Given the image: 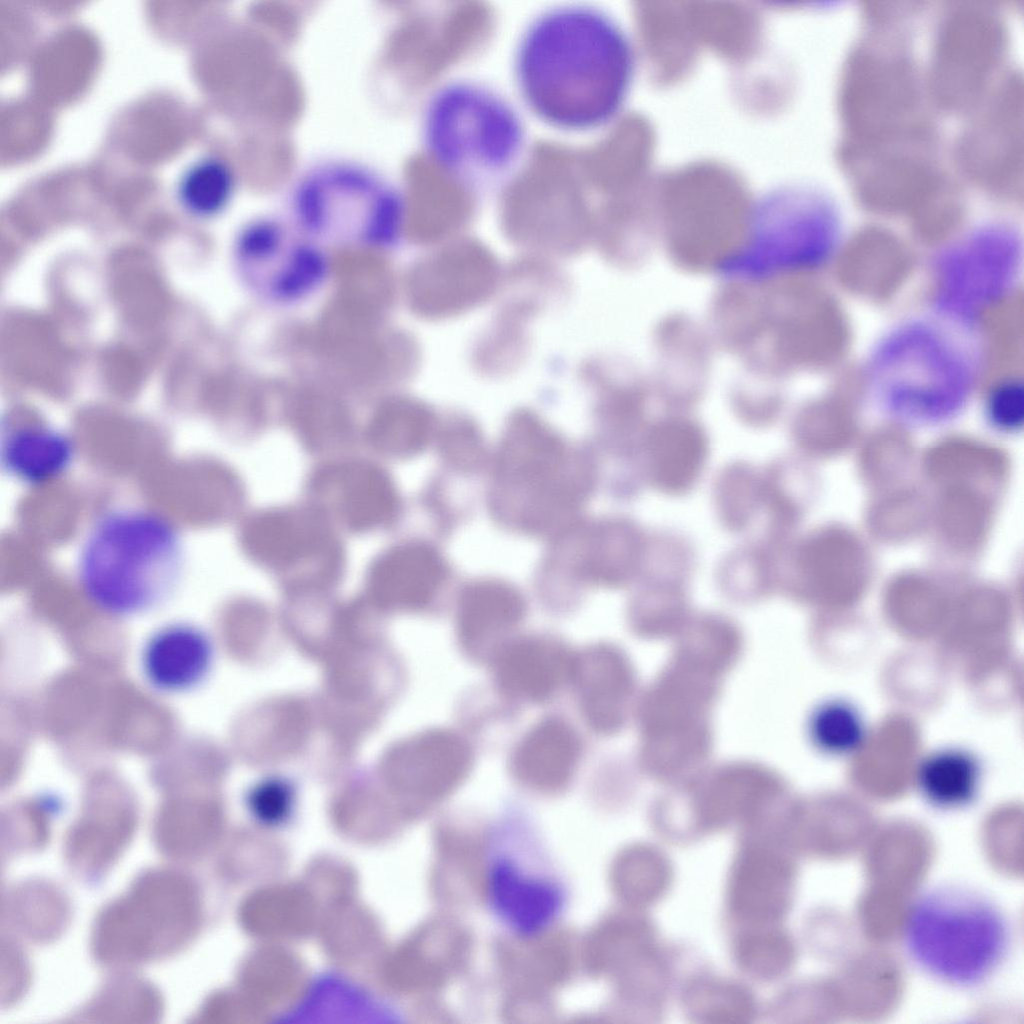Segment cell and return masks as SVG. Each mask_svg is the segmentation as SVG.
I'll use <instances>...</instances> for the list:
<instances>
[{
  "mask_svg": "<svg viewBox=\"0 0 1024 1024\" xmlns=\"http://www.w3.org/2000/svg\"><path fill=\"white\" fill-rule=\"evenodd\" d=\"M636 72L632 40L607 10L586 2L546 7L522 28L512 78L522 107L554 131L602 129L622 112Z\"/></svg>",
  "mask_w": 1024,
  "mask_h": 1024,
  "instance_id": "6da1fadb",
  "label": "cell"
},
{
  "mask_svg": "<svg viewBox=\"0 0 1024 1024\" xmlns=\"http://www.w3.org/2000/svg\"><path fill=\"white\" fill-rule=\"evenodd\" d=\"M186 549L176 526L146 508L122 507L99 516L76 558L83 596L99 612L117 619L159 610L178 592Z\"/></svg>",
  "mask_w": 1024,
  "mask_h": 1024,
  "instance_id": "7a4b0ae2",
  "label": "cell"
},
{
  "mask_svg": "<svg viewBox=\"0 0 1024 1024\" xmlns=\"http://www.w3.org/2000/svg\"><path fill=\"white\" fill-rule=\"evenodd\" d=\"M420 136L429 160L473 192L504 184L528 149L519 106L496 86L473 77L448 79L430 92Z\"/></svg>",
  "mask_w": 1024,
  "mask_h": 1024,
  "instance_id": "3957f363",
  "label": "cell"
},
{
  "mask_svg": "<svg viewBox=\"0 0 1024 1024\" xmlns=\"http://www.w3.org/2000/svg\"><path fill=\"white\" fill-rule=\"evenodd\" d=\"M903 945L912 964L945 986L989 983L1007 963L1015 930L1005 907L972 884L944 881L922 891L908 909Z\"/></svg>",
  "mask_w": 1024,
  "mask_h": 1024,
  "instance_id": "277c9868",
  "label": "cell"
},
{
  "mask_svg": "<svg viewBox=\"0 0 1024 1024\" xmlns=\"http://www.w3.org/2000/svg\"><path fill=\"white\" fill-rule=\"evenodd\" d=\"M897 325L874 348L866 384L890 415L909 423L954 416L978 378V361L963 335L970 331L936 316Z\"/></svg>",
  "mask_w": 1024,
  "mask_h": 1024,
  "instance_id": "5b68a950",
  "label": "cell"
},
{
  "mask_svg": "<svg viewBox=\"0 0 1024 1024\" xmlns=\"http://www.w3.org/2000/svg\"><path fill=\"white\" fill-rule=\"evenodd\" d=\"M594 457L571 453L539 416L514 413L493 469L495 513L527 533H560L597 481Z\"/></svg>",
  "mask_w": 1024,
  "mask_h": 1024,
  "instance_id": "8992f818",
  "label": "cell"
},
{
  "mask_svg": "<svg viewBox=\"0 0 1024 1024\" xmlns=\"http://www.w3.org/2000/svg\"><path fill=\"white\" fill-rule=\"evenodd\" d=\"M290 221L321 244L387 250L402 238L408 221L404 193L364 163L329 159L307 168L289 196Z\"/></svg>",
  "mask_w": 1024,
  "mask_h": 1024,
  "instance_id": "52a82bcc",
  "label": "cell"
},
{
  "mask_svg": "<svg viewBox=\"0 0 1024 1024\" xmlns=\"http://www.w3.org/2000/svg\"><path fill=\"white\" fill-rule=\"evenodd\" d=\"M1022 267V236L1013 225L995 221L971 228L934 259L935 316L972 330L986 310L1013 293Z\"/></svg>",
  "mask_w": 1024,
  "mask_h": 1024,
  "instance_id": "ba28073f",
  "label": "cell"
},
{
  "mask_svg": "<svg viewBox=\"0 0 1024 1024\" xmlns=\"http://www.w3.org/2000/svg\"><path fill=\"white\" fill-rule=\"evenodd\" d=\"M233 262L244 287L271 306L289 307L311 298L327 283V249L290 220L259 216L246 222L233 244Z\"/></svg>",
  "mask_w": 1024,
  "mask_h": 1024,
  "instance_id": "9c48e42d",
  "label": "cell"
},
{
  "mask_svg": "<svg viewBox=\"0 0 1024 1024\" xmlns=\"http://www.w3.org/2000/svg\"><path fill=\"white\" fill-rule=\"evenodd\" d=\"M188 885L173 877H151L103 917L99 944L105 955L141 958L163 953L188 936Z\"/></svg>",
  "mask_w": 1024,
  "mask_h": 1024,
  "instance_id": "30bf717a",
  "label": "cell"
},
{
  "mask_svg": "<svg viewBox=\"0 0 1024 1024\" xmlns=\"http://www.w3.org/2000/svg\"><path fill=\"white\" fill-rule=\"evenodd\" d=\"M485 890L497 921L522 939L549 930L566 902L560 880L516 848L499 846L492 850L485 868Z\"/></svg>",
  "mask_w": 1024,
  "mask_h": 1024,
  "instance_id": "8fae6325",
  "label": "cell"
},
{
  "mask_svg": "<svg viewBox=\"0 0 1024 1024\" xmlns=\"http://www.w3.org/2000/svg\"><path fill=\"white\" fill-rule=\"evenodd\" d=\"M500 282V266L489 248L477 241L453 239L423 266L421 308L433 318L450 319L484 303Z\"/></svg>",
  "mask_w": 1024,
  "mask_h": 1024,
  "instance_id": "7c38bea8",
  "label": "cell"
},
{
  "mask_svg": "<svg viewBox=\"0 0 1024 1024\" xmlns=\"http://www.w3.org/2000/svg\"><path fill=\"white\" fill-rule=\"evenodd\" d=\"M215 660V642L206 629L188 620H172L145 637L139 648L138 668L153 692L174 697L204 685Z\"/></svg>",
  "mask_w": 1024,
  "mask_h": 1024,
  "instance_id": "4fadbf2b",
  "label": "cell"
},
{
  "mask_svg": "<svg viewBox=\"0 0 1024 1024\" xmlns=\"http://www.w3.org/2000/svg\"><path fill=\"white\" fill-rule=\"evenodd\" d=\"M648 531L635 519L612 515L569 529V571L578 580L606 588L635 584Z\"/></svg>",
  "mask_w": 1024,
  "mask_h": 1024,
  "instance_id": "5bb4252c",
  "label": "cell"
},
{
  "mask_svg": "<svg viewBox=\"0 0 1024 1024\" xmlns=\"http://www.w3.org/2000/svg\"><path fill=\"white\" fill-rule=\"evenodd\" d=\"M710 455L706 430L697 421L669 416L648 424L639 451L646 486L669 497L690 494Z\"/></svg>",
  "mask_w": 1024,
  "mask_h": 1024,
  "instance_id": "9a60e30c",
  "label": "cell"
},
{
  "mask_svg": "<svg viewBox=\"0 0 1024 1024\" xmlns=\"http://www.w3.org/2000/svg\"><path fill=\"white\" fill-rule=\"evenodd\" d=\"M575 652L542 636L510 639L492 658L494 679L507 698L544 703L570 683Z\"/></svg>",
  "mask_w": 1024,
  "mask_h": 1024,
  "instance_id": "2e32d148",
  "label": "cell"
},
{
  "mask_svg": "<svg viewBox=\"0 0 1024 1024\" xmlns=\"http://www.w3.org/2000/svg\"><path fill=\"white\" fill-rule=\"evenodd\" d=\"M525 614V599L511 584L494 579L472 582L458 598L459 644L470 658L491 661Z\"/></svg>",
  "mask_w": 1024,
  "mask_h": 1024,
  "instance_id": "e0dca14e",
  "label": "cell"
},
{
  "mask_svg": "<svg viewBox=\"0 0 1024 1024\" xmlns=\"http://www.w3.org/2000/svg\"><path fill=\"white\" fill-rule=\"evenodd\" d=\"M581 752L580 738L563 718L547 716L519 740L511 758L513 775L543 791L565 787L574 776Z\"/></svg>",
  "mask_w": 1024,
  "mask_h": 1024,
  "instance_id": "ac0fdd59",
  "label": "cell"
},
{
  "mask_svg": "<svg viewBox=\"0 0 1024 1024\" xmlns=\"http://www.w3.org/2000/svg\"><path fill=\"white\" fill-rule=\"evenodd\" d=\"M75 457L72 438L46 424L18 425L2 435V470L24 485L39 486L59 478L70 469Z\"/></svg>",
  "mask_w": 1024,
  "mask_h": 1024,
  "instance_id": "d6986e66",
  "label": "cell"
},
{
  "mask_svg": "<svg viewBox=\"0 0 1024 1024\" xmlns=\"http://www.w3.org/2000/svg\"><path fill=\"white\" fill-rule=\"evenodd\" d=\"M733 867L729 904L742 920L770 923L776 919L783 893L781 862L767 840L747 839Z\"/></svg>",
  "mask_w": 1024,
  "mask_h": 1024,
  "instance_id": "ffe728a7",
  "label": "cell"
},
{
  "mask_svg": "<svg viewBox=\"0 0 1024 1024\" xmlns=\"http://www.w3.org/2000/svg\"><path fill=\"white\" fill-rule=\"evenodd\" d=\"M916 781L921 795L931 806L958 810L976 799L981 767L968 751L945 748L931 753L921 762Z\"/></svg>",
  "mask_w": 1024,
  "mask_h": 1024,
  "instance_id": "44dd1931",
  "label": "cell"
},
{
  "mask_svg": "<svg viewBox=\"0 0 1024 1024\" xmlns=\"http://www.w3.org/2000/svg\"><path fill=\"white\" fill-rule=\"evenodd\" d=\"M711 499L725 531L734 535L748 532L764 512L761 467L746 460L726 463L713 479Z\"/></svg>",
  "mask_w": 1024,
  "mask_h": 1024,
  "instance_id": "7402d4cb",
  "label": "cell"
},
{
  "mask_svg": "<svg viewBox=\"0 0 1024 1024\" xmlns=\"http://www.w3.org/2000/svg\"><path fill=\"white\" fill-rule=\"evenodd\" d=\"M783 544L760 536L728 551L717 563L715 580L729 596H765L778 587V557Z\"/></svg>",
  "mask_w": 1024,
  "mask_h": 1024,
  "instance_id": "603a6c76",
  "label": "cell"
},
{
  "mask_svg": "<svg viewBox=\"0 0 1024 1024\" xmlns=\"http://www.w3.org/2000/svg\"><path fill=\"white\" fill-rule=\"evenodd\" d=\"M532 316L519 306L504 304L475 347L474 360L480 371L502 375L521 363L528 346L526 322Z\"/></svg>",
  "mask_w": 1024,
  "mask_h": 1024,
  "instance_id": "cb8c5ba5",
  "label": "cell"
},
{
  "mask_svg": "<svg viewBox=\"0 0 1024 1024\" xmlns=\"http://www.w3.org/2000/svg\"><path fill=\"white\" fill-rule=\"evenodd\" d=\"M235 190L236 176L232 167L218 157H206L186 170L178 194L188 212L210 218L225 210Z\"/></svg>",
  "mask_w": 1024,
  "mask_h": 1024,
  "instance_id": "d4e9b609",
  "label": "cell"
},
{
  "mask_svg": "<svg viewBox=\"0 0 1024 1024\" xmlns=\"http://www.w3.org/2000/svg\"><path fill=\"white\" fill-rule=\"evenodd\" d=\"M696 567L697 551L688 537L672 529H655L648 531L637 581L659 579L689 584Z\"/></svg>",
  "mask_w": 1024,
  "mask_h": 1024,
  "instance_id": "484cf974",
  "label": "cell"
},
{
  "mask_svg": "<svg viewBox=\"0 0 1024 1024\" xmlns=\"http://www.w3.org/2000/svg\"><path fill=\"white\" fill-rule=\"evenodd\" d=\"M809 731L814 744L831 755L856 750L864 740L865 725L859 710L845 700H829L813 713Z\"/></svg>",
  "mask_w": 1024,
  "mask_h": 1024,
  "instance_id": "4316f807",
  "label": "cell"
},
{
  "mask_svg": "<svg viewBox=\"0 0 1024 1024\" xmlns=\"http://www.w3.org/2000/svg\"><path fill=\"white\" fill-rule=\"evenodd\" d=\"M295 782L284 774L272 773L257 780L247 792L251 811L267 821H278L289 815L296 799Z\"/></svg>",
  "mask_w": 1024,
  "mask_h": 1024,
  "instance_id": "83f0119b",
  "label": "cell"
},
{
  "mask_svg": "<svg viewBox=\"0 0 1024 1024\" xmlns=\"http://www.w3.org/2000/svg\"><path fill=\"white\" fill-rule=\"evenodd\" d=\"M442 444L444 456L455 467L468 470L482 460L483 447L477 428L461 416H453L444 424Z\"/></svg>",
  "mask_w": 1024,
  "mask_h": 1024,
  "instance_id": "f1b7e54d",
  "label": "cell"
},
{
  "mask_svg": "<svg viewBox=\"0 0 1024 1024\" xmlns=\"http://www.w3.org/2000/svg\"><path fill=\"white\" fill-rule=\"evenodd\" d=\"M987 412L991 422L1001 429L1012 430L1021 426L1024 413L1022 380L1010 377L1000 381L989 394Z\"/></svg>",
  "mask_w": 1024,
  "mask_h": 1024,
  "instance_id": "f546056e",
  "label": "cell"
}]
</instances>
